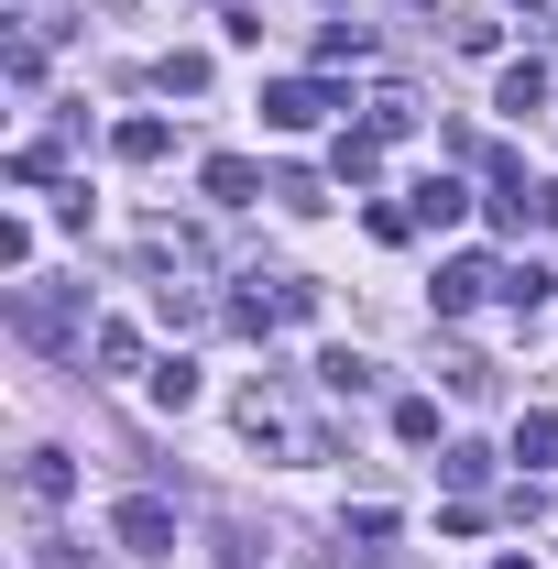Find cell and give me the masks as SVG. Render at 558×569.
Listing matches in <instances>:
<instances>
[{
    "mask_svg": "<svg viewBox=\"0 0 558 569\" xmlns=\"http://www.w3.org/2000/svg\"><path fill=\"white\" fill-rule=\"evenodd\" d=\"M121 164H165V121H121Z\"/></svg>",
    "mask_w": 558,
    "mask_h": 569,
    "instance_id": "14",
    "label": "cell"
},
{
    "mask_svg": "<svg viewBox=\"0 0 558 569\" xmlns=\"http://www.w3.org/2000/svg\"><path fill=\"white\" fill-rule=\"evenodd\" d=\"M482 284H504V274H492L482 252H460V263H438V307L460 318V307H482Z\"/></svg>",
    "mask_w": 558,
    "mask_h": 569,
    "instance_id": "5",
    "label": "cell"
},
{
    "mask_svg": "<svg viewBox=\"0 0 558 569\" xmlns=\"http://www.w3.org/2000/svg\"><path fill=\"white\" fill-rule=\"evenodd\" d=\"M11 318H22V340L77 351V296H56V284H22V296H11Z\"/></svg>",
    "mask_w": 558,
    "mask_h": 569,
    "instance_id": "2",
    "label": "cell"
},
{
    "mask_svg": "<svg viewBox=\"0 0 558 569\" xmlns=\"http://www.w3.org/2000/svg\"><path fill=\"white\" fill-rule=\"evenodd\" d=\"M230 417H241V438H252V449H285V460H318V427L296 417V406H285L275 383H252V395H241Z\"/></svg>",
    "mask_w": 558,
    "mask_h": 569,
    "instance_id": "1",
    "label": "cell"
},
{
    "mask_svg": "<svg viewBox=\"0 0 558 569\" xmlns=\"http://www.w3.org/2000/svg\"><path fill=\"white\" fill-rule=\"evenodd\" d=\"M318 110H329L318 77H275V88H263V121H275V132H318Z\"/></svg>",
    "mask_w": 558,
    "mask_h": 569,
    "instance_id": "4",
    "label": "cell"
},
{
    "mask_svg": "<svg viewBox=\"0 0 558 569\" xmlns=\"http://www.w3.org/2000/svg\"><path fill=\"white\" fill-rule=\"evenodd\" d=\"M318 383H329V395H372V361H361V351H329V361H318Z\"/></svg>",
    "mask_w": 558,
    "mask_h": 569,
    "instance_id": "11",
    "label": "cell"
},
{
    "mask_svg": "<svg viewBox=\"0 0 558 569\" xmlns=\"http://www.w3.org/2000/svg\"><path fill=\"white\" fill-rule=\"evenodd\" d=\"M548 296H558L548 263H515V274H504V307H515V318H526V307H548Z\"/></svg>",
    "mask_w": 558,
    "mask_h": 569,
    "instance_id": "10",
    "label": "cell"
},
{
    "mask_svg": "<svg viewBox=\"0 0 558 569\" xmlns=\"http://www.w3.org/2000/svg\"><path fill=\"white\" fill-rule=\"evenodd\" d=\"M395 132H417V99H406V88H383V99H372V142H395Z\"/></svg>",
    "mask_w": 558,
    "mask_h": 569,
    "instance_id": "13",
    "label": "cell"
},
{
    "mask_svg": "<svg viewBox=\"0 0 558 569\" xmlns=\"http://www.w3.org/2000/svg\"><path fill=\"white\" fill-rule=\"evenodd\" d=\"M395 438H406V449H427V438H438V406H427V395H406V406H395Z\"/></svg>",
    "mask_w": 558,
    "mask_h": 569,
    "instance_id": "15",
    "label": "cell"
},
{
    "mask_svg": "<svg viewBox=\"0 0 558 569\" xmlns=\"http://www.w3.org/2000/svg\"><path fill=\"white\" fill-rule=\"evenodd\" d=\"M492 569H526V559H492Z\"/></svg>",
    "mask_w": 558,
    "mask_h": 569,
    "instance_id": "18",
    "label": "cell"
},
{
    "mask_svg": "<svg viewBox=\"0 0 558 569\" xmlns=\"http://www.w3.org/2000/svg\"><path fill=\"white\" fill-rule=\"evenodd\" d=\"M460 209H471V187H460V176H427V187H417V219H427V230H449Z\"/></svg>",
    "mask_w": 558,
    "mask_h": 569,
    "instance_id": "8",
    "label": "cell"
},
{
    "mask_svg": "<svg viewBox=\"0 0 558 569\" xmlns=\"http://www.w3.org/2000/svg\"><path fill=\"white\" fill-rule=\"evenodd\" d=\"M252 187H263V176H252V164H241V153H209V198H219V209H241V198H252Z\"/></svg>",
    "mask_w": 558,
    "mask_h": 569,
    "instance_id": "9",
    "label": "cell"
},
{
    "mask_svg": "<svg viewBox=\"0 0 558 569\" xmlns=\"http://www.w3.org/2000/svg\"><path fill=\"white\" fill-rule=\"evenodd\" d=\"M153 406H198V361H153Z\"/></svg>",
    "mask_w": 558,
    "mask_h": 569,
    "instance_id": "12",
    "label": "cell"
},
{
    "mask_svg": "<svg viewBox=\"0 0 558 569\" xmlns=\"http://www.w3.org/2000/svg\"><path fill=\"white\" fill-rule=\"evenodd\" d=\"M67 482H77L67 449H33V460H22V493H33V503H67Z\"/></svg>",
    "mask_w": 558,
    "mask_h": 569,
    "instance_id": "7",
    "label": "cell"
},
{
    "mask_svg": "<svg viewBox=\"0 0 558 569\" xmlns=\"http://www.w3.org/2000/svg\"><path fill=\"white\" fill-rule=\"evenodd\" d=\"M340 176H350V187H372V176H383V153H372V132H350V142H340Z\"/></svg>",
    "mask_w": 558,
    "mask_h": 569,
    "instance_id": "16",
    "label": "cell"
},
{
    "mask_svg": "<svg viewBox=\"0 0 558 569\" xmlns=\"http://www.w3.org/2000/svg\"><path fill=\"white\" fill-rule=\"evenodd\" d=\"M537 219H548V230H558V187H537Z\"/></svg>",
    "mask_w": 558,
    "mask_h": 569,
    "instance_id": "17",
    "label": "cell"
},
{
    "mask_svg": "<svg viewBox=\"0 0 558 569\" xmlns=\"http://www.w3.org/2000/svg\"><path fill=\"white\" fill-rule=\"evenodd\" d=\"M492 110L537 121V110H548V67H504V88H492Z\"/></svg>",
    "mask_w": 558,
    "mask_h": 569,
    "instance_id": "6",
    "label": "cell"
},
{
    "mask_svg": "<svg viewBox=\"0 0 558 569\" xmlns=\"http://www.w3.org/2000/svg\"><path fill=\"white\" fill-rule=\"evenodd\" d=\"M110 537H121L132 559H176V503L132 493V503H121V515H110Z\"/></svg>",
    "mask_w": 558,
    "mask_h": 569,
    "instance_id": "3",
    "label": "cell"
}]
</instances>
